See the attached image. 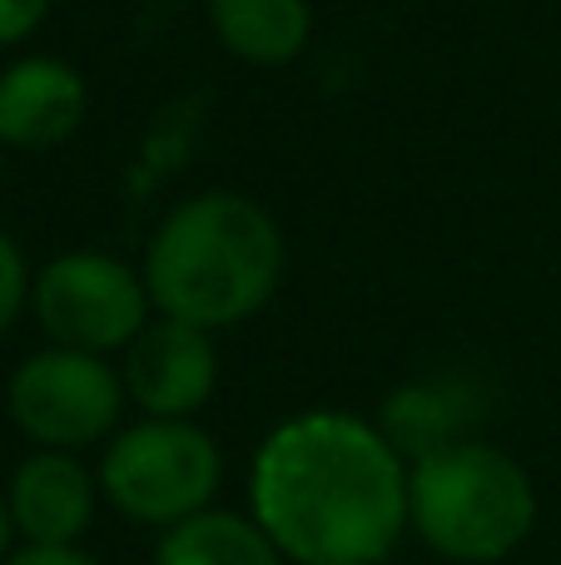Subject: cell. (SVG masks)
Instances as JSON below:
<instances>
[{"label": "cell", "instance_id": "obj_1", "mask_svg": "<svg viewBox=\"0 0 561 565\" xmlns=\"http://www.w3.org/2000/svg\"><path fill=\"white\" fill-rule=\"evenodd\" d=\"M248 507L288 565H383L407 531V457L378 422L298 412L254 451Z\"/></svg>", "mask_w": 561, "mask_h": 565}, {"label": "cell", "instance_id": "obj_2", "mask_svg": "<svg viewBox=\"0 0 561 565\" xmlns=\"http://www.w3.org/2000/svg\"><path fill=\"white\" fill-rule=\"evenodd\" d=\"M284 264V228L258 199L204 189L159 218L139 274L159 318L224 332L274 302Z\"/></svg>", "mask_w": 561, "mask_h": 565}, {"label": "cell", "instance_id": "obj_3", "mask_svg": "<svg viewBox=\"0 0 561 565\" xmlns=\"http://www.w3.org/2000/svg\"><path fill=\"white\" fill-rule=\"evenodd\" d=\"M407 526L453 565H497L532 536L537 487L502 447L457 437L407 461Z\"/></svg>", "mask_w": 561, "mask_h": 565}, {"label": "cell", "instance_id": "obj_4", "mask_svg": "<svg viewBox=\"0 0 561 565\" xmlns=\"http://www.w3.org/2000/svg\"><path fill=\"white\" fill-rule=\"evenodd\" d=\"M95 477L99 497L125 521L169 531L214 507L224 451L194 417H145L105 441Z\"/></svg>", "mask_w": 561, "mask_h": 565}, {"label": "cell", "instance_id": "obj_5", "mask_svg": "<svg viewBox=\"0 0 561 565\" xmlns=\"http://www.w3.org/2000/svg\"><path fill=\"white\" fill-rule=\"evenodd\" d=\"M30 312L55 348L115 358L155 318L145 274L105 248H75L50 258L30 282Z\"/></svg>", "mask_w": 561, "mask_h": 565}, {"label": "cell", "instance_id": "obj_6", "mask_svg": "<svg viewBox=\"0 0 561 565\" xmlns=\"http://www.w3.org/2000/svg\"><path fill=\"white\" fill-rule=\"evenodd\" d=\"M129 392L109 358L75 348H40L10 372L6 412L20 437L45 451H85L119 431Z\"/></svg>", "mask_w": 561, "mask_h": 565}, {"label": "cell", "instance_id": "obj_7", "mask_svg": "<svg viewBox=\"0 0 561 565\" xmlns=\"http://www.w3.org/2000/svg\"><path fill=\"white\" fill-rule=\"evenodd\" d=\"M125 392L145 417H194L219 387L214 332L179 318H149L119 362Z\"/></svg>", "mask_w": 561, "mask_h": 565}, {"label": "cell", "instance_id": "obj_8", "mask_svg": "<svg viewBox=\"0 0 561 565\" xmlns=\"http://www.w3.org/2000/svg\"><path fill=\"white\" fill-rule=\"evenodd\" d=\"M6 501L15 516V536L25 546H80L95 521L99 477H89L80 451L35 447L6 481Z\"/></svg>", "mask_w": 561, "mask_h": 565}, {"label": "cell", "instance_id": "obj_9", "mask_svg": "<svg viewBox=\"0 0 561 565\" xmlns=\"http://www.w3.org/2000/svg\"><path fill=\"white\" fill-rule=\"evenodd\" d=\"M89 89L75 65L55 55H20L0 70V145L55 149L85 125Z\"/></svg>", "mask_w": 561, "mask_h": 565}, {"label": "cell", "instance_id": "obj_10", "mask_svg": "<svg viewBox=\"0 0 561 565\" xmlns=\"http://www.w3.org/2000/svg\"><path fill=\"white\" fill-rule=\"evenodd\" d=\"M209 25L234 60L258 70L294 65L314 40L308 0H209Z\"/></svg>", "mask_w": 561, "mask_h": 565}, {"label": "cell", "instance_id": "obj_11", "mask_svg": "<svg viewBox=\"0 0 561 565\" xmlns=\"http://www.w3.org/2000/svg\"><path fill=\"white\" fill-rule=\"evenodd\" d=\"M155 565H288L254 516L239 511H199L179 526L159 531Z\"/></svg>", "mask_w": 561, "mask_h": 565}, {"label": "cell", "instance_id": "obj_12", "mask_svg": "<svg viewBox=\"0 0 561 565\" xmlns=\"http://www.w3.org/2000/svg\"><path fill=\"white\" fill-rule=\"evenodd\" d=\"M383 431H388V441L413 461L447 447V441H457V417H453V407H447V392L443 387H398L393 397H388Z\"/></svg>", "mask_w": 561, "mask_h": 565}, {"label": "cell", "instance_id": "obj_13", "mask_svg": "<svg viewBox=\"0 0 561 565\" xmlns=\"http://www.w3.org/2000/svg\"><path fill=\"white\" fill-rule=\"evenodd\" d=\"M30 282H35V274H30L25 254H20V244L0 228V338H6L20 312L30 308Z\"/></svg>", "mask_w": 561, "mask_h": 565}, {"label": "cell", "instance_id": "obj_14", "mask_svg": "<svg viewBox=\"0 0 561 565\" xmlns=\"http://www.w3.org/2000/svg\"><path fill=\"white\" fill-rule=\"evenodd\" d=\"M55 0H0V50L6 45H25L40 25H45Z\"/></svg>", "mask_w": 561, "mask_h": 565}, {"label": "cell", "instance_id": "obj_15", "mask_svg": "<svg viewBox=\"0 0 561 565\" xmlns=\"http://www.w3.org/2000/svg\"><path fill=\"white\" fill-rule=\"evenodd\" d=\"M6 565H105V561H95L80 546H20L10 551Z\"/></svg>", "mask_w": 561, "mask_h": 565}, {"label": "cell", "instance_id": "obj_16", "mask_svg": "<svg viewBox=\"0 0 561 565\" xmlns=\"http://www.w3.org/2000/svg\"><path fill=\"white\" fill-rule=\"evenodd\" d=\"M10 551H15V516H10V501L0 491V565L10 561Z\"/></svg>", "mask_w": 561, "mask_h": 565}]
</instances>
